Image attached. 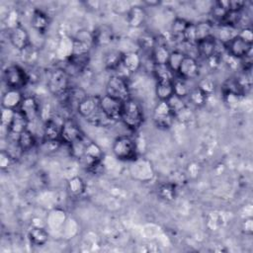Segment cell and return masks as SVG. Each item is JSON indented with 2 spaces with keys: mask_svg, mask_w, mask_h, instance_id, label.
<instances>
[{
  "mask_svg": "<svg viewBox=\"0 0 253 253\" xmlns=\"http://www.w3.org/2000/svg\"><path fill=\"white\" fill-rule=\"evenodd\" d=\"M186 56V54L180 50V49H175V50H172L170 52V55H169V58H168V61H167V64L168 66L175 72L177 73L184 57Z\"/></svg>",
  "mask_w": 253,
  "mask_h": 253,
  "instance_id": "obj_35",
  "label": "cell"
},
{
  "mask_svg": "<svg viewBox=\"0 0 253 253\" xmlns=\"http://www.w3.org/2000/svg\"><path fill=\"white\" fill-rule=\"evenodd\" d=\"M223 44L224 48L227 51V54L236 59L244 58L245 56L251 54L252 51V42L245 41L238 35H236Z\"/></svg>",
  "mask_w": 253,
  "mask_h": 253,
  "instance_id": "obj_8",
  "label": "cell"
},
{
  "mask_svg": "<svg viewBox=\"0 0 253 253\" xmlns=\"http://www.w3.org/2000/svg\"><path fill=\"white\" fill-rule=\"evenodd\" d=\"M175 116L170 110L166 101H159L152 114V120L155 126L160 129H168L172 126Z\"/></svg>",
  "mask_w": 253,
  "mask_h": 253,
  "instance_id": "obj_7",
  "label": "cell"
},
{
  "mask_svg": "<svg viewBox=\"0 0 253 253\" xmlns=\"http://www.w3.org/2000/svg\"><path fill=\"white\" fill-rule=\"evenodd\" d=\"M71 87L70 76L63 68H56L52 70L47 78V88L49 92L60 99Z\"/></svg>",
  "mask_w": 253,
  "mask_h": 253,
  "instance_id": "obj_3",
  "label": "cell"
},
{
  "mask_svg": "<svg viewBox=\"0 0 253 253\" xmlns=\"http://www.w3.org/2000/svg\"><path fill=\"white\" fill-rule=\"evenodd\" d=\"M166 102H167L170 110L174 114L175 118H176V116L178 114H180L182 111H184L187 108V104L185 102V98H181V97H179V96H177L175 94L171 98H169Z\"/></svg>",
  "mask_w": 253,
  "mask_h": 253,
  "instance_id": "obj_33",
  "label": "cell"
},
{
  "mask_svg": "<svg viewBox=\"0 0 253 253\" xmlns=\"http://www.w3.org/2000/svg\"><path fill=\"white\" fill-rule=\"evenodd\" d=\"M197 87H199L203 92H205L208 96H210L213 91H214V83H213V81L211 80V79H210V78H204V79H202L200 82H199V84H198V86Z\"/></svg>",
  "mask_w": 253,
  "mask_h": 253,
  "instance_id": "obj_37",
  "label": "cell"
},
{
  "mask_svg": "<svg viewBox=\"0 0 253 253\" xmlns=\"http://www.w3.org/2000/svg\"><path fill=\"white\" fill-rule=\"evenodd\" d=\"M9 41L11 44L20 51H23L29 45H31L29 33L24 27L20 25L11 28L9 32Z\"/></svg>",
  "mask_w": 253,
  "mask_h": 253,
  "instance_id": "obj_12",
  "label": "cell"
},
{
  "mask_svg": "<svg viewBox=\"0 0 253 253\" xmlns=\"http://www.w3.org/2000/svg\"><path fill=\"white\" fill-rule=\"evenodd\" d=\"M157 43V38H155L150 33H143L141 34L137 39V44L140 49H142L143 52L149 53L152 51L154 46Z\"/></svg>",
  "mask_w": 253,
  "mask_h": 253,
  "instance_id": "obj_28",
  "label": "cell"
},
{
  "mask_svg": "<svg viewBox=\"0 0 253 253\" xmlns=\"http://www.w3.org/2000/svg\"><path fill=\"white\" fill-rule=\"evenodd\" d=\"M173 86H174V94L181 97V98H186L188 97L191 87L188 84V80L183 79L182 77L175 78L173 80Z\"/></svg>",
  "mask_w": 253,
  "mask_h": 253,
  "instance_id": "obj_32",
  "label": "cell"
},
{
  "mask_svg": "<svg viewBox=\"0 0 253 253\" xmlns=\"http://www.w3.org/2000/svg\"><path fill=\"white\" fill-rule=\"evenodd\" d=\"M17 141H18L19 146L23 150V152L32 150L35 147L36 143H37V140H36V137H35L34 133L29 128L25 129L24 131H22L19 134V136L17 138Z\"/></svg>",
  "mask_w": 253,
  "mask_h": 253,
  "instance_id": "obj_25",
  "label": "cell"
},
{
  "mask_svg": "<svg viewBox=\"0 0 253 253\" xmlns=\"http://www.w3.org/2000/svg\"><path fill=\"white\" fill-rule=\"evenodd\" d=\"M77 113L88 124L97 127H109L115 125L103 112L100 105V96L87 95L77 107Z\"/></svg>",
  "mask_w": 253,
  "mask_h": 253,
  "instance_id": "obj_1",
  "label": "cell"
},
{
  "mask_svg": "<svg viewBox=\"0 0 253 253\" xmlns=\"http://www.w3.org/2000/svg\"><path fill=\"white\" fill-rule=\"evenodd\" d=\"M24 98L20 90L16 89H9L2 95L1 105L4 109L10 110H17Z\"/></svg>",
  "mask_w": 253,
  "mask_h": 253,
  "instance_id": "obj_16",
  "label": "cell"
},
{
  "mask_svg": "<svg viewBox=\"0 0 253 253\" xmlns=\"http://www.w3.org/2000/svg\"><path fill=\"white\" fill-rule=\"evenodd\" d=\"M200 64L192 55H186L177 71L180 77L186 80L196 79L200 75Z\"/></svg>",
  "mask_w": 253,
  "mask_h": 253,
  "instance_id": "obj_13",
  "label": "cell"
},
{
  "mask_svg": "<svg viewBox=\"0 0 253 253\" xmlns=\"http://www.w3.org/2000/svg\"><path fill=\"white\" fill-rule=\"evenodd\" d=\"M63 121L61 123H58L55 120H53V118L47 119L43 125V139L59 140Z\"/></svg>",
  "mask_w": 253,
  "mask_h": 253,
  "instance_id": "obj_19",
  "label": "cell"
},
{
  "mask_svg": "<svg viewBox=\"0 0 253 253\" xmlns=\"http://www.w3.org/2000/svg\"><path fill=\"white\" fill-rule=\"evenodd\" d=\"M93 44H107L112 41V33L106 29H98L92 33Z\"/></svg>",
  "mask_w": 253,
  "mask_h": 253,
  "instance_id": "obj_34",
  "label": "cell"
},
{
  "mask_svg": "<svg viewBox=\"0 0 253 253\" xmlns=\"http://www.w3.org/2000/svg\"><path fill=\"white\" fill-rule=\"evenodd\" d=\"M152 73L157 81L159 80H170L173 81L175 79V72L165 64H153L152 65Z\"/></svg>",
  "mask_w": 253,
  "mask_h": 253,
  "instance_id": "obj_27",
  "label": "cell"
},
{
  "mask_svg": "<svg viewBox=\"0 0 253 253\" xmlns=\"http://www.w3.org/2000/svg\"><path fill=\"white\" fill-rule=\"evenodd\" d=\"M12 161L13 158L8 154V152L6 150H2L0 154V167L2 169H7L12 163Z\"/></svg>",
  "mask_w": 253,
  "mask_h": 253,
  "instance_id": "obj_39",
  "label": "cell"
},
{
  "mask_svg": "<svg viewBox=\"0 0 253 253\" xmlns=\"http://www.w3.org/2000/svg\"><path fill=\"white\" fill-rule=\"evenodd\" d=\"M67 190L72 196H80L85 190V184L80 177H74L69 180L67 184Z\"/></svg>",
  "mask_w": 253,
  "mask_h": 253,
  "instance_id": "obj_36",
  "label": "cell"
},
{
  "mask_svg": "<svg viewBox=\"0 0 253 253\" xmlns=\"http://www.w3.org/2000/svg\"><path fill=\"white\" fill-rule=\"evenodd\" d=\"M113 153L120 160H134L137 156L135 141L128 135L117 137L113 143Z\"/></svg>",
  "mask_w": 253,
  "mask_h": 253,
  "instance_id": "obj_4",
  "label": "cell"
},
{
  "mask_svg": "<svg viewBox=\"0 0 253 253\" xmlns=\"http://www.w3.org/2000/svg\"><path fill=\"white\" fill-rule=\"evenodd\" d=\"M122 65L129 74H131L139 70L142 65V58L139 53L135 51L124 52Z\"/></svg>",
  "mask_w": 253,
  "mask_h": 253,
  "instance_id": "obj_18",
  "label": "cell"
},
{
  "mask_svg": "<svg viewBox=\"0 0 253 253\" xmlns=\"http://www.w3.org/2000/svg\"><path fill=\"white\" fill-rule=\"evenodd\" d=\"M145 19L146 12L141 6H132L126 14V21L128 25L133 28L140 27L144 23Z\"/></svg>",
  "mask_w": 253,
  "mask_h": 253,
  "instance_id": "obj_20",
  "label": "cell"
},
{
  "mask_svg": "<svg viewBox=\"0 0 253 253\" xmlns=\"http://www.w3.org/2000/svg\"><path fill=\"white\" fill-rule=\"evenodd\" d=\"M155 94L159 101H167L174 95L173 81L170 80H159L156 81Z\"/></svg>",
  "mask_w": 253,
  "mask_h": 253,
  "instance_id": "obj_23",
  "label": "cell"
},
{
  "mask_svg": "<svg viewBox=\"0 0 253 253\" xmlns=\"http://www.w3.org/2000/svg\"><path fill=\"white\" fill-rule=\"evenodd\" d=\"M29 122L28 120L23 116V114L15 110V114L13 117V120L8 127V137L11 139H17L19 134L28 128Z\"/></svg>",
  "mask_w": 253,
  "mask_h": 253,
  "instance_id": "obj_15",
  "label": "cell"
},
{
  "mask_svg": "<svg viewBox=\"0 0 253 253\" xmlns=\"http://www.w3.org/2000/svg\"><path fill=\"white\" fill-rule=\"evenodd\" d=\"M237 35L239 37H241L242 39H244L245 41L249 42H253V32H252V29L251 28H242L240 30L239 33H237Z\"/></svg>",
  "mask_w": 253,
  "mask_h": 253,
  "instance_id": "obj_41",
  "label": "cell"
},
{
  "mask_svg": "<svg viewBox=\"0 0 253 253\" xmlns=\"http://www.w3.org/2000/svg\"><path fill=\"white\" fill-rule=\"evenodd\" d=\"M157 194L160 199L166 202H172L175 200L177 195V188L174 183L168 182L159 186Z\"/></svg>",
  "mask_w": 253,
  "mask_h": 253,
  "instance_id": "obj_30",
  "label": "cell"
},
{
  "mask_svg": "<svg viewBox=\"0 0 253 253\" xmlns=\"http://www.w3.org/2000/svg\"><path fill=\"white\" fill-rule=\"evenodd\" d=\"M170 52L166 42L157 39V43L150 52V59L153 64H165L168 61Z\"/></svg>",
  "mask_w": 253,
  "mask_h": 253,
  "instance_id": "obj_17",
  "label": "cell"
},
{
  "mask_svg": "<svg viewBox=\"0 0 253 253\" xmlns=\"http://www.w3.org/2000/svg\"><path fill=\"white\" fill-rule=\"evenodd\" d=\"M189 24L190 22L184 18H175L171 24V34L173 39H180V42H183V34Z\"/></svg>",
  "mask_w": 253,
  "mask_h": 253,
  "instance_id": "obj_29",
  "label": "cell"
},
{
  "mask_svg": "<svg viewBox=\"0 0 253 253\" xmlns=\"http://www.w3.org/2000/svg\"><path fill=\"white\" fill-rule=\"evenodd\" d=\"M28 237L30 242L35 246H42L48 240V232L40 226L32 227L28 233Z\"/></svg>",
  "mask_w": 253,
  "mask_h": 253,
  "instance_id": "obj_24",
  "label": "cell"
},
{
  "mask_svg": "<svg viewBox=\"0 0 253 253\" xmlns=\"http://www.w3.org/2000/svg\"><path fill=\"white\" fill-rule=\"evenodd\" d=\"M123 103L107 94L100 96V105L105 115L115 124L121 121L123 112Z\"/></svg>",
  "mask_w": 253,
  "mask_h": 253,
  "instance_id": "obj_10",
  "label": "cell"
},
{
  "mask_svg": "<svg viewBox=\"0 0 253 253\" xmlns=\"http://www.w3.org/2000/svg\"><path fill=\"white\" fill-rule=\"evenodd\" d=\"M242 230L245 234H252L253 232V219L251 217L246 218L242 223Z\"/></svg>",
  "mask_w": 253,
  "mask_h": 253,
  "instance_id": "obj_42",
  "label": "cell"
},
{
  "mask_svg": "<svg viewBox=\"0 0 253 253\" xmlns=\"http://www.w3.org/2000/svg\"><path fill=\"white\" fill-rule=\"evenodd\" d=\"M196 49H197V53L201 57L205 59H209L211 56L218 53L217 41L214 38V36L201 40L196 42Z\"/></svg>",
  "mask_w": 253,
  "mask_h": 253,
  "instance_id": "obj_14",
  "label": "cell"
},
{
  "mask_svg": "<svg viewBox=\"0 0 253 253\" xmlns=\"http://www.w3.org/2000/svg\"><path fill=\"white\" fill-rule=\"evenodd\" d=\"M208 97L209 96L205 92H203L199 87H195L191 89L187 98L189 99V102L192 105L196 107H203L207 103Z\"/></svg>",
  "mask_w": 253,
  "mask_h": 253,
  "instance_id": "obj_31",
  "label": "cell"
},
{
  "mask_svg": "<svg viewBox=\"0 0 253 253\" xmlns=\"http://www.w3.org/2000/svg\"><path fill=\"white\" fill-rule=\"evenodd\" d=\"M245 5L246 3L244 1H239V0L228 1V11L241 12L245 8Z\"/></svg>",
  "mask_w": 253,
  "mask_h": 253,
  "instance_id": "obj_40",
  "label": "cell"
},
{
  "mask_svg": "<svg viewBox=\"0 0 253 253\" xmlns=\"http://www.w3.org/2000/svg\"><path fill=\"white\" fill-rule=\"evenodd\" d=\"M31 24L32 27L39 33H44L49 25V18L46 13H44L42 10L36 9L33 12L32 18H31Z\"/></svg>",
  "mask_w": 253,
  "mask_h": 253,
  "instance_id": "obj_21",
  "label": "cell"
},
{
  "mask_svg": "<svg viewBox=\"0 0 253 253\" xmlns=\"http://www.w3.org/2000/svg\"><path fill=\"white\" fill-rule=\"evenodd\" d=\"M213 29H214V25L212 22H210V21H203L195 24L196 41L199 42L201 40L213 36Z\"/></svg>",
  "mask_w": 253,
  "mask_h": 253,
  "instance_id": "obj_26",
  "label": "cell"
},
{
  "mask_svg": "<svg viewBox=\"0 0 253 253\" xmlns=\"http://www.w3.org/2000/svg\"><path fill=\"white\" fill-rule=\"evenodd\" d=\"M23 116L28 120L29 124L36 122L41 117V106L38 100L33 96H24L19 108Z\"/></svg>",
  "mask_w": 253,
  "mask_h": 253,
  "instance_id": "obj_11",
  "label": "cell"
},
{
  "mask_svg": "<svg viewBox=\"0 0 253 253\" xmlns=\"http://www.w3.org/2000/svg\"><path fill=\"white\" fill-rule=\"evenodd\" d=\"M144 4L147 6H150V7H155V6H158L160 4V2L159 1H145Z\"/></svg>",
  "mask_w": 253,
  "mask_h": 253,
  "instance_id": "obj_43",
  "label": "cell"
},
{
  "mask_svg": "<svg viewBox=\"0 0 253 253\" xmlns=\"http://www.w3.org/2000/svg\"><path fill=\"white\" fill-rule=\"evenodd\" d=\"M15 114V110H10V109H4L2 108V113H1V126H4L6 128L9 127L13 117Z\"/></svg>",
  "mask_w": 253,
  "mask_h": 253,
  "instance_id": "obj_38",
  "label": "cell"
},
{
  "mask_svg": "<svg viewBox=\"0 0 253 253\" xmlns=\"http://www.w3.org/2000/svg\"><path fill=\"white\" fill-rule=\"evenodd\" d=\"M121 122H123V124L132 131L139 129L144 122V113L140 103L137 100L129 98L123 103Z\"/></svg>",
  "mask_w": 253,
  "mask_h": 253,
  "instance_id": "obj_2",
  "label": "cell"
},
{
  "mask_svg": "<svg viewBox=\"0 0 253 253\" xmlns=\"http://www.w3.org/2000/svg\"><path fill=\"white\" fill-rule=\"evenodd\" d=\"M124 52L118 49H111L105 53L104 56V65L107 69L111 71H116L123 61Z\"/></svg>",
  "mask_w": 253,
  "mask_h": 253,
  "instance_id": "obj_22",
  "label": "cell"
},
{
  "mask_svg": "<svg viewBox=\"0 0 253 253\" xmlns=\"http://www.w3.org/2000/svg\"><path fill=\"white\" fill-rule=\"evenodd\" d=\"M4 81L9 89L21 90L29 81L27 70L18 64H11L4 70Z\"/></svg>",
  "mask_w": 253,
  "mask_h": 253,
  "instance_id": "obj_6",
  "label": "cell"
},
{
  "mask_svg": "<svg viewBox=\"0 0 253 253\" xmlns=\"http://www.w3.org/2000/svg\"><path fill=\"white\" fill-rule=\"evenodd\" d=\"M106 94L121 102H126L131 98L127 79L116 74L111 76L106 84Z\"/></svg>",
  "mask_w": 253,
  "mask_h": 253,
  "instance_id": "obj_5",
  "label": "cell"
},
{
  "mask_svg": "<svg viewBox=\"0 0 253 253\" xmlns=\"http://www.w3.org/2000/svg\"><path fill=\"white\" fill-rule=\"evenodd\" d=\"M84 133L81 130L80 126L72 120V119H65L61 126V132L59 140L63 144L71 145L81 139H83Z\"/></svg>",
  "mask_w": 253,
  "mask_h": 253,
  "instance_id": "obj_9",
  "label": "cell"
}]
</instances>
